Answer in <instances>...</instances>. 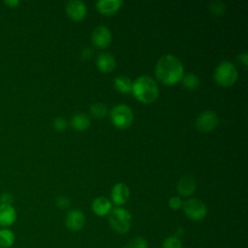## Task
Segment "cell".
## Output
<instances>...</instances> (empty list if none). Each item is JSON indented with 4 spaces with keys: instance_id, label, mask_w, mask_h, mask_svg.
Returning <instances> with one entry per match:
<instances>
[{
    "instance_id": "6da1fadb",
    "label": "cell",
    "mask_w": 248,
    "mask_h": 248,
    "mask_svg": "<svg viewBox=\"0 0 248 248\" xmlns=\"http://www.w3.org/2000/svg\"><path fill=\"white\" fill-rule=\"evenodd\" d=\"M155 75L162 83L172 85L181 80L184 75L183 65L176 56L164 55L156 63Z\"/></svg>"
},
{
    "instance_id": "7a4b0ae2",
    "label": "cell",
    "mask_w": 248,
    "mask_h": 248,
    "mask_svg": "<svg viewBox=\"0 0 248 248\" xmlns=\"http://www.w3.org/2000/svg\"><path fill=\"white\" fill-rule=\"evenodd\" d=\"M132 92L139 101L144 104H150L157 99L159 88L151 77L140 76L133 82Z\"/></svg>"
},
{
    "instance_id": "3957f363",
    "label": "cell",
    "mask_w": 248,
    "mask_h": 248,
    "mask_svg": "<svg viewBox=\"0 0 248 248\" xmlns=\"http://www.w3.org/2000/svg\"><path fill=\"white\" fill-rule=\"evenodd\" d=\"M108 221L114 232L123 234L130 230L132 216L127 209L122 207H114L109 211Z\"/></svg>"
},
{
    "instance_id": "277c9868",
    "label": "cell",
    "mask_w": 248,
    "mask_h": 248,
    "mask_svg": "<svg viewBox=\"0 0 248 248\" xmlns=\"http://www.w3.org/2000/svg\"><path fill=\"white\" fill-rule=\"evenodd\" d=\"M214 79L221 86H231L237 79V71L234 65L228 61H221L214 70Z\"/></svg>"
},
{
    "instance_id": "5b68a950",
    "label": "cell",
    "mask_w": 248,
    "mask_h": 248,
    "mask_svg": "<svg viewBox=\"0 0 248 248\" xmlns=\"http://www.w3.org/2000/svg\"><path fill=\"white\" fill-rule=\"evenodd\" d=\"M110 119L114 126L120 129H125L132 124L134 113L129 106L125 104H118L112 107L110 110Z\"/></svg>"
},
{
    "instance_id": "8992f818",
    "label": "cell",
    "mask_w": 248,
    "mask_h": 248,
    "mask_svg": "<svg viewBox=\"0 0 248 248\" xmlns=\"http://www.w3.org/2000/svg\"><path fill=\"white\" fill-rule=\"evenodd\" d=\"M182 208L185 215L193 221L203 219L207 213V208L204 202L197 198L188 199L183 202Z\"/></svg>"
},
{
    "instance_id": "52a82bcc",
    "label": "cell",
    "mask_w": 248,
    "mask_h": 248,
    "mask_svg": "<svg viewBox=\"0 0 248 248\" xmlns=\"http://www.w3.org/2000/svg\"><path fill=\"white\" fill-rule=\"evenodd\" d=\"M218 124L217 114L212 110H204L201 112L196 119V127L201 132H210Z\"/></svg>"
},
{
    "instance_id": "ba28073f",
    "label": "cell",
    "mask_w": 248,
    "mask_h": 248,
    "mask_svg": "<svg viewBox=\"0 0 248 248\" xmlns=\"http://www.w3.org/2000/svg\"><path fill=\"white\" fill-rule=\"evenodd\" d=\"M91 40L97 47L104 48L108 46L111 42L110 30L104 25L96 26L91 33Z\"/></svg>"
},
{
    "instance_id": "9c48e42d",
    "label": "cell",
    "mask_w": 248,
    "mask_h": 248,
    "mask_svg": "<svg viewBox=\"0 0 248 248\" xmlns=\"http://www.w3.org/2000/svg\"><path fill=\"white\" fill-rule=\"evenodd\" d=\"M85 223V217L83 213L78 209H72L70 210L65 219L66 227L73 232H78L82 229Z\"/></svg>"
},
{
    "instance_id": "30bf717a",
    "label": "cell",
    "mask_w": 248,
    "mask_h": 248,
    "mask_svg": "<svg viewBox=\"0 0 248 248\" xmlns=\"http://www.w3.org/2000/svg\"><path fill=\"white\" fill-rule=\"evenodd\" d=\"M67 15L74 20H81L86 15V5L80 0L69 1L66 5Z\"/></svg>"
},
{
    "instance_id": "8fae6325",
    "label": "cell",
    "mask_w": 248,
    "mask_h": 248,
    "mask_svg": "<svg viewBox=\"0 0 248 248\" xmlns=\"http://www.w3.org/2000/svg\"><path fill=\"white\" fill-rule=\"evenodd\" d=\"M16 220V211L11 204H0V227L12 226Z\"/></svg>"
},
{
    "instance_id": "7c38bea8",
    "label": "cell",
    "mask_w": 248,
    "mask_h": 248,
    "mask_svg": "<svg viewBox=\"0 0 248 248\" xmlns=\"http://www.w3.org/2000/svg\"><path fill=\"white\" fill-rule=\"evenodd\" d=\"M129 193V188L125 183H116L111 190V200L115 204L121 205L128 200Z\"/></svg>"
},
{
    "instance_id": "4fadbf2b",
    "label": "cell",
    "mask_w": 248,
    "mask_h": 248,
    "mask_svg": "<svg viewBox=\"0 0 248 248\" xmlns=\"http://www.w3.org/2000/svg\"><path fill=\"white\" fill-rule=\"evenodd\" d=\"M96 64L97 67L99 68L100 71L104 72V73H109L111 72L115 65V59L113 57V55L109 52H101L98 54L97 59H96Z\"/></svg>"
},
{
    "instance_id": "5bb4252c",
    "label": "cell",
    "mask_w": 248,
    "mask_h": 248,
    "mask_svg": "<svg viewBox=\"0 0 248 248\" xmlns=\"http://www.w3.org/2000/svg\"><path fill=\"white\" fill-rule=\"evenodd\" d=\"M196 186L197 183L195 178L190 175H185L178 180L176 189L181 196H190L196 190Z\"/></svg>"
},
{
    "instance_id": "9a60e30c",
    "label": "cell",
    "mask_w": 248,
    "mask_h": 248,
    "mask_svg": "<svg viewBox=\"0 0 248 248\" xmlns=\"http://www.w3.org/2000/svg\"><path fill=\"white\" fill-rule=\"evenodd\" d=\"M91 208L96 215L105 216L111 210V203L108 198L98 197L92 202Z\"/></svg>"
},
{
    "instance_id": "2e32d148",
    "label": "cell",
    "mask_w": 248,
    "mask_h": 248,
    "mask_svg": "<svg viewBox=\"0 0 248 248\" xmlns=\"http://www.w3.org/2000/svg\"><path fill=\"white\" fill-rule=\"evenodd\" d=\"M121 5V0H99L96 2V8L98 11L107 15L117 12Z\"/></svg>"
},
{
    "instance_id": "e0dca14e",
    "label": "cell",
    "mask_w": 248,
    "mask_h": 248,
    "mask_svg": "<svg viewBox=\"0 0 248 248\" xmlns=\"http://www.w3.org/2000/svg\"><path fill=\"white\" fill-rule=\"evenodd\" d=\"M71 125L74 129L78 131H83L89 127L90 119L85 113L78 112L72 116Z\"/></svg>"
},
{
    "instance_id": "ac0fdd59",
    "label": "cell",
    "mask_w": 248,
    "mask_h": 248,
    "mask_svg": "<svg viewBox=\"0 0 248 248\" xmlns=\"http://www.w3.org/2000/svg\"><path fill=\"white\" fill-rule=\"evenodd\" d=\"M114 87L122 93H129L132 91V80L126 76H118L113 79Z\"/></svg>"
},
{
    "instance_id": "d6986e66",
    "label": "cell",
    "mask_w": 248,
    "mask_h": 248,
    "mask_svg": "<svg viewBox=\"0 0 248 248\" xmlns=\"http://www.w3.org/2000/svg\"><path fill=\"white\" fill-rule=\"evenodd\" d=\"M15 233L7 229H0V248H10L15 242Z\"/></svg>"
},
{
    "instance_id": "ffe728a7",
    "label": "cell",
    "mask_w": 248,
    "mask_h": 248,
    "mask_svg": "<svg viewBox=\"0 0 248 248\" xmlns=\"http://www.w3.org/2000/svg\"><path fill=\"white\" fill-rule=\"evenodd\" d=\"M181 80H182L183 86L190 90H195L200 85V79H199L198 76H196L195 74H192V73L183 75Z\"/></svg>"
},
{
    "instance_id": "44dd1931",
    "label": "cell",
    "mask_w": 248,
    "mask_h": 248,
    "mask_svg": "<svg viewBox=\"0 0 248 248\" xmlns=\"http://www.w3.org/2000/svg\"><path fill=\"white\" fill-rule=\"evenodd\" d=\"M90 114L94 118H103L108 113V108L103 103H96L90 107Z\"/></svg>"
},
{
    "instance_id": "7402d4cb",
    "label": "cell",
    "mask_w": 248,
    "mask_h": 248,
    "mask_svg": "<svg viewBox=\"0 0 248 248\" xmlns=\"http://www.w3.org/2000/svg\"><path fill=\"white\" fill-rule=\"evenodd\" d=\"M208 9L210 10V12L215 15V16H222L225 11H226V6L223 2L215 0V1H211L208 5Z\"/></svg>"
},
{
    "instance_id": "603a6c76",
    "label": "cell",
    "mask_w": 248,
    "mask_h": 248,
    "mask_svg": "<svg viewBox=\"0 0 248 248\" xmlns=\"http://www.w3.org/2000/svg\"><path fill=\"white\" fill-rule=\"evenodd\" d=\"M162 248H182V242L177 235H171L165 239Z\"/></svg>"
},
{
    "instance_id": "cb8c5ba5",
    "label": "cell",
    "mask_w": 248,
    "mask_h": 248,
    "mask_svg": "<svg viewBox=\"0 0 248 248\" xmlns=\"http://www.w3.org/2000/svg\"><path fill=\"white\" fill-rule=\"evenodd\" d=\"M126 248H148V243L144 238L137 236L129 242Z\"/></svg>"
},
{
    "instance_id": "d4e9b609",
    "label": "cell",
    "mask_w": 248,
    "mask_h": 248,
    "mask_svg": "<svg viewBox=\"0 0 248 248\" xmlns=\"http://www.w3.org/2000/svg\"><path fill=\"white\" fill-rule=\"evenodd\" d=\"M67 121L65 118L63 117H56L54 120H53V127L55 130L57 131H63L66 129L67 127Z\"/></svg>"
},
{
    "instance_id": "484cf974",
    "label": "cell",
    "mask_w": 248,
    "mask_h": 248,
    "mask_svg": "<svg viewBox=\"0 0 248 248\" xmlns=\"http://www.w3.org/2000/svg\"><path fill=\"white\" fill-rule=\"evenodd\" d=\"M71 204V201L68 197H65V196H59L57 199H56V205L61 208V209H64V208H67L69 207Z\"/></svg>"
},
{
    "instance_id": "4316f807",
    "label": "cell",
    "mask_w": 248,
    "mask_h": 248,
    "mask_svg": "<svg viewBox=\"0 0 248 248\" xmlns=\"http://www.w3.org/2000/svg\"><path fill=\"white\" fill-rule=\"evenodd\" d=\"M182 203L183 202L181 201V199L179 197H171L170 200H169V205L170 208L176 210V209H179L180 207H182Z\"/></svg>"
},
{
    "instance_id": "83f0119b",
    "label": "cell",
    "mask_w": 248,
    "mask_h": 248,
    "mask_svg": "<svg viewBox=\"0 0 248 248\" xmlns=\"http://www.w3.org/2000/svg\"><path fill=\"white\" fill-rule=\"evenodd\" d=\"M13 196L10 193H2L0 196V204H11L13 203Z\"/></svg>"
},
{
    "instance_id": "f1b7e54d",
    "label": "cell",
    "mask_w": 248,
    "mask_h": 248,
    "mask_svg": "<svg viewBox=\"0 0 248 248\" xmlns=\"http://www.w3.org/2000/svg\"><path fill=\"white\" fill-rule=\"evenodd\" d=\"M81 57L84 58V59H87V58H90L93 54V50L90 48V47H84L82 48L81 50Z\"/></svg>"
},
{
    "instance_id": "f546056e",
    "label": "cell",
    "mask_w": 248,
    "mask_h": 248,
    "mask_svg": "<svg viewBox=\"0 0 248 248\" xmlns=\"http://www.w3.org/2000/svg\"><path fill=\"white\" fill-rule=\"evenodd\" d=\"M238 59L240 60V62L244 65V66H247V64H248V57H247V53L244 51V52H242V53H240L239 55H238Z\"/></svg>"
},
{
    "instance_id": "4dcf8cb0",
    "label": "cell",
    "mask_w": 248,
    "mask_h": 248,
    "mask_svg": "<svg viewBox=\"0 0 248 248\" xmlns=\"http://www.w3.org/2000/svg\"><path fill=\"white\" fill-rule=\"evenodd\" d=\"M18 3L19 2L17 0H6L5 1V4L8 5L9 7H12V8H15L16 6H17Z\"/></svg>"
}]
</instances>
